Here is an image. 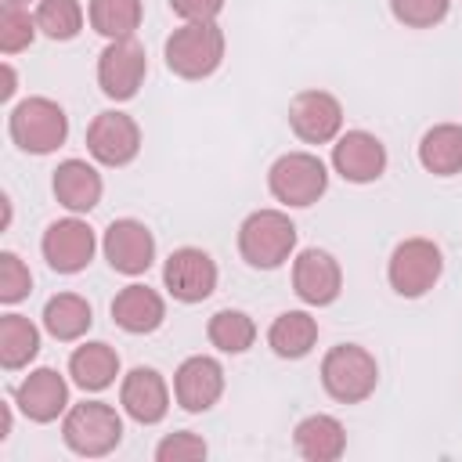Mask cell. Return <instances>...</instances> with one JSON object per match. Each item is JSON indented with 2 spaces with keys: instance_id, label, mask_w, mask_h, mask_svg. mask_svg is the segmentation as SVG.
Segmentation results:
<instances>
[{
  "instance_id": "cell-1",
  "label": "cell",
  "mask_w": 462,
  "mask_h": 462,
  "mask_svg": "<svg viewBox=\"0 0 462 462\" xmlns=\"http://www.w3.org/2000/svg\"><path fill=\"white\" fill-rule=\"evenodd\" d=\"M321 390L336 404H361L379 386V361L361 343H336L321 357Z\"/></svg>"
},
{
  "instance_id": "cell-2",
  "label": "cell",
  "mask_w": 462,
  "mask_h": 462,
  "mask_svg": "<svg viewBox=\"0 0 462 462\" xmlns=\"http://www.w3.org/2000/svg\"><path fill=\"white\" fill-rule=\"evenodd\" d=\"M224 29L217 22H184L180 29H173L162 43V58L166 69L177 79H209L220 61H224Z\"/></svg>"
},
{
  "instance_id": "cell-3",
  "label": "cell",
  "mask_w": 462,
  "mask_h": 462,
  "mask_svg": "<svg viewBox=\"0 0 462 462\" xmlns=\"http://www.w3.org/2000/svg\"><path fill=\"white\" fill-rule=\"evenodd\" d=\"M296 224L282 209H253L238 224V256L253 271H278L296 253Z\"/></svg>"
},
{
  "instance_id": "cell-4",
  "label": "cell",
  "mask_w": 462,
  "mask_h": 462,
  "mask_svg": "<svg viewBox=\"0 0 462 462\" xmlns=\"http://www.w3.org/2000/svg\"><path fill=\"white\" fill-rule=\"evenodd\" d=\"M61 440L79 458H105L123 444V415L105 401L69 404L61 415Z\"/></svg>"
},
{
  "instance_id": "cell-5",
  "label": "cell",
  "mask_w": 462,
  "mask_h": 462,
  "mask_svg": "<svg viewBox=\"0 0 462 462\" xmlns=\"http://www.w3.org/2000/svg\"><path fill=\"white\" fill-rule=\"evenodd\" d=\"M7 134L25 155H51L69 137V116L51 97H22L7 116Z\"/></svg>"
},
{
  "instance_id": "cell-6",
  "label": "cell",
  "mask_w": 462,
  "mask_h": 462,
  "mask_svg": "<svg viewBox=\"0 0 462 462\" xmlns=\"http://www.w3.org/2000/svg\"><path fill=\"white\" fill-rule=\"evenodd\" d=\"M267 191L285 209H307L328 191V166L314 152H285L267 170Z\"/></svg>"
},
{
  "instance_id": "cell-7",
  "label": "cell",
  "mask_w": 462,
  "mask_h": 462,
  "mask_svg": "<svg viewBox=\"0 0 462 462\" xmlns=\"http://www.w3.org/2000/svg\"><path fill=\"white\" fill-rule=\"evenodd\" d=\"M440 274H444V253L433 238H422V235L397 242L386 260V282L404 300L426 296L440 282Z\"/></svg>"
},
{
  "instance_id": "cell-8",
  "label": "cell",
  "mask_w": 462,
  "mask_h": 462,
  "mask_svg": "<svg viewBox=\"0 0 462 462\" xmlns=\"http://www.w3.org/2000/svg\"><path fill=\"white\" fill-rule=\"evenodd\" d=\"M87 152L97 166L123 170L141 155V126L119 108H105L87 126Z\"/></svg>"
},
{
  "instance_id": "cell-9",
  "label": "cell",
  "mask_w": 462,
  "mask_h": 462,
  "mask_svg": "<svg viewBox=\"0 0 462 462\" xmlns=\"http://www.w3.org/2000/svg\"><path fill=\"white\" fill-rule=\"evenodd\" d=\"M217 260L199 245H180L162 260V289L177 303H202L217 292Z\"/></svg>"
},
{
  "instance_id": "cell-10",
  "label": "cell",
  "mask_w": 462,
  "mask_h": 462,
  "mask_svg": "<svg viewBox=\"0 0 462 462\" xmlns=\"http://www.w3.org/2000/svg\"><path fill=\"white\" fill-rule=\"evenodd\" d=\"M40 253L54 274H79L90 267V260L97 253V235L87 220H79L72 213V217L47 224L43 238H40Z\"/></svg>"
},
{
  "instance_id": "cell-11",
  "label": "cell",
  "mask_w": 462,
  "mask_h": 462,
  "mask_svg": "<svg viewBox=\"0 0 462 462\" xmlns=\"http://www.w3.org/2000/svg\"><path fill=\"white\" fill-rule=\"evenodd\" d=\"M148 76V54L144 47L130 40H108L97 54V87L108 101H130L144 87Z\"/></svg>"
},
{
  "instance_id": "cell-12",
  "label": "cell",
  "mask_w": 462,
  "mask_h": 462,
  "mask_svg": "<svg viewBox=\"0 0 462 462\" xmlns=\"http://www.w3.org/2000/svg\"><path fill=\"white\" fill-rule=\"evenodd\" d=\"M101 253L108 260V267L116 274H126V278H137L144 274L152 263H155V235L148 231L144 220H134V217H119L105 227L101 235Z\"/></svg>"
},
{
  "instance_id": "cell-13",
  "label": "cell",
  "mask_w": 462,
  "mask_h": 462,
  "mask_svg": "<svg viewBox=\"0 0 462 462\" xmlns=\"http://www.w3.org/2000/svg\"><path fill=\"white\" fill-rule=\"evenodd\" d=\"M289 130L303 144H332L343 134V105L328 90H300L289 101Z\"/></svg>"
},
{
  "instance_id": "cell-14",
  "label": "cell",
  "mask_w": 462,
  "mask_h": 462,
  "mask_svg": "<svg viewBox=\"0 0 462 462\" xmlns=\"http://www.w3.org/2000/svg\"><path fill=\"white\" fill-rule=\"evenodd\" d=\"M224 386H227L224 365L217 357H209V354H191L173 372V401L188 415L209 411L224 397Z\"/></svg>"
},
{
  "instance_id": "cell-15",
  "label": "cell",
  "mask_w": 462,
  "mask_h": 462,
  "mask_svg": "<svg viewBox=\"0 0 462 462\" xmlns=\"http://www.w3.org/2000/svg\"><path fill=\"white\" fill-rule=\"evenodd\" d=\"M292 292L307 307H332L343 292V267L328 249H300L292 256Z\"/></svg>"
},
{
  "instance_id": "cell-16",
  "label": "cell",
  "mask_w": 462,
  "mask_h": 462,
  "mask_svg": "<svg viewBox=\"0 0 462 462\" xmlns=\"http://www.w3.org/2000/svg\"><path fill=\"white\" fill-rule=\"evenodd\" d=\"M386 144L368 130H346L332 141V170L346 184H375L386 173Z\"/></svg>"
},
{
  "instance_id": "cell-17",
  "label": "cell",
  "mask_w": 462,
  "mask_h": 462,
  "mask_svg": "<svg viewBox=\"0 0 462 462\" xmlns=\"http://www.w3.org/2000/svg\"><path fill=\"white\" fill-rule=\"evenodd\" d=\"M119 408L137 426H159L170 415V386L159 368L137 365L119 383Z\"/></svg>"
},
{
  "instance_id": "cell-18",
  "label": "cell",
  "mask_w": 462,
  "mask_h": 462,
  "mask_svg": "<svg viewBox=\"0 0 462 462\" xmlns=\"http://www.w3.org/2000/svg\"><path fill=\"white\" fill-rule=\"evenodd\" d=\"M14 404L18 411L36 422L47 426L54 419H61L69 411V379L58 368H32L18 386H14Z\"/></svg>"
},
{
  "instance_id": "cell-19",
  "label": "cell",
  "mask_w": 462,
  "mask_h": 462,
  "mask_svg": "<svg viewBox=\"0 0 462 462\" xmlns=\"http://www.w3.org/2000/svg\"><path fill=\"white\" fill-rule=\"evenodd\" d=\"M51 191L58 199V206H65L69 213H90L101 195H105V180L97 173V166H90L87 159H61L51 173Z\"/></svg>"
},
{
  "instance_id": "cell-20",
  "label": "cell",
  "mask_w": 462,
  "mask_h": 462,
  "mask_svg": "<svg viewBox=\"0 0 462 462\" xmlns=\"http://www.w3.org/2000/svg\"><path fill=\"white\" fill-rule=\"evenodd\" d=\"M112 321L123 332H130V336H152L166 321V300L155 289L134 282V285H126V289L116 292V300H112Z\"/></svg>"
},
{
  "instance_id": "cell-21",
  "label": "cell",
  "mask_w": 462,
  "mask_h": 462,
  "mask_svg": "<svg viewBox=\"0 0 462 462\" xmlns=\"http://www.w3.org/2000/svg\"><path fill=\"white\" fill-rule=\"evenodd\" d=\"M292 448L300 458L307 462H336L343 458L346 451V430L336 415H325V411H314V415H303L292 430Z\"/></svg>"
},
{
  "instance_id": "cell-22",
  "label": "cell",
  "mask_w": 462,
  "mask_h": 462,
  "mask_svg": "<svg viewBox=\"0 0 462 462\" xmlns=\"http://www.w3.org/2000/svg\"><path fill=\"white\" fill-rule=\"evenodd\" d=\"M69 379L83 393H101L119 379V354L105 339H87L69 354Z\"/></svg>"
},
{
  "instance_id": "cell-23",
  "label": "cell",
  "mask_w": 462,
  "mask_h": 462,
  "mask_svg": "<svg viewBox=\"0 0 462 462\" xmlns=\"http://www.w3.org/2000/svg\"><path fill=\"white\" fill-rule=\"evenodd\" d=\"M43 332L58 343H76L90 332L94 325V307L87 303V296L79 292H54L47 303H43Z\"/></svg>"
},
{
  "instance_id": "cell-24",
  "label": "cell",
  "mask_w": 462,
  "mask_h": 462,
  "mask_svg": "<svg viewBox=\"0 0 462 462\" xmlns=\"http://www.w3.org/2000/svg\"><path fill=\"white\" fill-rule=\"evenodd\" d=\"M267 346L285 361L307 357L318 346V318L310 310H282L267 328Z\"/></svg>"
},
{
  "instance_id": "cell-25",
  "label": "cell",
  "mask_w": 462,
  "mask_h": 462,
  "mask_svg": "<svg viewBox=\"0 0 462 462\" xmlns=\"http://www.w3.org/2000/svg\"><path fill=\"white\" fill-rule=\"evenodd\" d=\"M419 166L433 177H455L462 173V126L458 123H437L419 137Z\"/></svg>"
},
{
  "instance_id": "cell-26",
  "label": "cell",
  "mask_w": 462,
  "mask_h": 462,
  "mask_svg": "<svg viewBox=\"0 0 462 462\" xmlns=\"http://www.w3.org/2000/svg\"><path fill=\"white\" fill-rule=\"evenodd\" d=\"M40 354V328L25 314H0V368L22 372Z\"/></svg>"
},
{
  "instance_id": "cell-27",
  "label": "cell",
  "mask_w": 462,
  "mask_h": 462,
  "mask_svg": "<svg viewBox=\"0 0 462 462\" xmlns=\"http://www.w3.org/2000/svg\"><path fill=\"white\" fill-rule=\"evenodd\" d=\"M141 18H144L141 0H90L87 4V22L105 40H130L141 29Z\"/></svg>"
},
{
  "instance_id": "cell-28",
  "label": "cell",
  "mask_w": 462,
  "mask_h": 462,
  "mask_svg": "<svg viewBox=\"0 0 462 462\" xmlns=\"http://www.w3.org/2000/svg\"><path fill=\"white\" fill-rule=\"evenodd\" d=\"M206 339L220 354H245L256 343V321L238 307H224L206 321Z\"/></svg>"
},
{
  "instance_id": "cell-29",
  "label": "cell",
  "mask_w": 462,
  "mask_h": 462,
  "mask_svg": "<svg viewBox=\"0 0 462 462\" xmlns=\"http://www.w3.org/2000/svg\"><path fill=\"white\" fill-rule=\"evenodd\" d=\"M36 25L47 40H76L83 32V7L79 0H36Z\"/></svg>"
},
{
  "instance_id": "cell-30",
  "label": "cell",
  "mask_w": 462,
  "mask_h": 462,
  "mask_svg": "<svg viewBox=\"0 0 462 462\" xmlns=\"http://www.w3.org/2000/svg\"><path fill=\"white\" fill-rule=\"evenodd\" d=\"M36 32H40L36 14H29L22 4L4 0V7H0V51L4 54H18V51L32 47Z\"/></svg>"
},
{
  "instance_id": "cell-31",
  "label": "cell",
  "mask_w": 462,
  "mask_h": 462,
  "mask_svg": "<svg viewBox=\"0 0 462 462\" xmlns=\"http://www.w3.org/2000/svg\"><path fill=\"white\" fill-rule=\"evenodd\" d=\"M451 0H390V14L404 29H433L448 18Z\"/></svg>"
},
{
  "instance_id": "cell-32",
  "label": "cell",
  "mask_w": 462,
  "mask_h": 462,
  "mask_svg": "<svg viewBox=\"0 0 462 462\" xmlns=\"http://www.w3.org/2000/svg\"><path fill=\"white\" fill-rule=\"evenodd\" d=\"M29 292H32V271H29V263H25L18 253L4 249V253H0V303L14 307V303H22Z\"/></svg>"
},
{
  "instance_id": "cell-33",
  "label": "cell",
  "mask_w": 462,
  "mask_h": 462,
  "mask_svg": "<svg viewBox=\"0 0 462 462\" xmlns=\"http://www.w3.org/2000/svg\"><path fill=\"white\" fill-rule=\"evenodd\" d=\"M209 455V444L191 430H173L155 444V462H199Z\"/></svg>"
},
{
  "instance_id": "cell-34",
  "label": "cell",
  "mask_w": 462,
  "mask_h": 462,
  "mask_svg": "<svg viewBox=\"0 0 462 462\" xmlns=\"http://www.w3.org/2000/svg\"><path fill=\"white\" fill-rule=\"evenodd\" d=\"M170 11L180 22H217L224 11V0H170Z\"/></svg>"
},
{
  "instance_id": "cell-35",
  "label": "cell",
  "mask_w": 462,
  "mask_h": 462,
  "mask_svg": "<svg viewBox=\"0 0 462 462\" xmlns=\"http://www.w3.org/2000/svg\"><path fill=\"white\" fill-rule=\"evenodd\" d=\"M14 83H18V79H14V69H11V65H4V87H0V97H4V101H11V97H14Z\"/></svg>"
},
{
  "instance_id": "cell-36",
  "label": "cell",
  "mask_w": 462,
  "mask_h": 462,
  "mask_svg": "<svg viewBox=\"0 0 462 462\" xmlns=\"http://www.w3.org/2000/svg\"><path fill=\"white\" fill-rule=\"evenodd\" d=\"M11 422H14V415H11V404L4 401V404H0V440L11 437Z\"/></svg>"
},
{
  "instance_id": "cell-37",
  "label": "cell",
  "mask_w": 462,
  "mask_h": 462,
  "mask_svg": "<svg viewBox=\"0 0 462 462\" xmlns=\"http://www.w3.org/2000/svg\"><path fill=\"white\" fill-rule=\"evenodd\" d=\"M11 4H22V7H25V4H32V0H11Z\"/></svg>"
}]
</instances>
